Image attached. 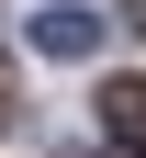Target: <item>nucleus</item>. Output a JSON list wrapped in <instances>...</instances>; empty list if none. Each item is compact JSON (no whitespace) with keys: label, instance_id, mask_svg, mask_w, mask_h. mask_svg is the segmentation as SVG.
<instances>
[{"label":"nucleus","instance_id":"f257e3e1","mask_svg":"<svg viewBox=\"0 0 146 158\" xmlns=\"http://www.w3.org/2000/svg\"><path fill=\"white\" fill-rule=\"evenodd\" d=\"M34 56H101V11H79V0L34 11Z\"/></svg>","mask_w":146,"mask_h":158},{"label":"nucleus","instance_id":"f03ea898","mask_svg":"<svg viewBox=\"0 0 146 158\" xmlns=\"http://www.w3.org/2000/svg\"><path fill=\"white\" fill-rule=\"evenodd\" d=\"M101 124H112V147H146V68L101 79Z\"/></svg>","mask_w":146,"mask_h":158},{"label":"nucleus","instance_id":"7ed1b4c3","mask_svg":"<svg viewBox=\"0 0 146 158\" xmlns=\"http://www.w3.org/2000/svg\"><path fill=\"white\" fill-rule=\"evenodd\" d=\"M124 158H146V147H124Z\"/></svg>","mask_w":146,"mask_h":158}]
</instances>
